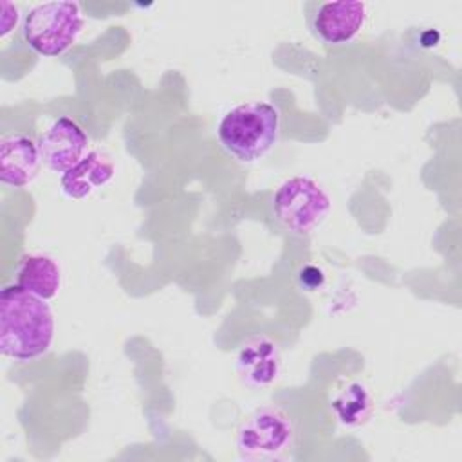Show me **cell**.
<instances>
[{
  "label": "cell",
  "instance_id": "1",
  "mask_svg": "<svg viewBox=\"0 0 462 462\" xmlns=\"http://www.w3.org/2000/svg\"><path fill=\"white\" fill-rule=\"evenodd\" d=\"M54 337V316L47 303L18 283L0 292V354L31 361L45 354Z\"/></svg>",
  "mask_w": 462,
  "mask_h": 462
},
{
  "label": "cell",
  "instance_id": "2",
  "mask_svg": "<svg viewBox=\"0 0 462 462\" xmlns=\"http://www.w3.org/2000/svg\"><path fill=\"white\" fill-rule=\"evenodd\" d=\"M222 148L240 162L267 155L280 135V112L267 101L244 103L229 112L217 128Z\"/></svg>",
  "mask_w": 462,
  "mask_h": 462
},
{
  "label": "cell",
  "instance_id": "3",
  "mask_svg": "<svg viewBox=\"0 0 462 462\" xmlns=\"http://www.w3.org/2000/svg\"><path fill=\"white\" fill-rule=\"evenodd\" d=\"M81 27L83 16L76 2H43L29 9L22 34L36 54L54 58L72 47Z\"/></svg>",
  "mask_w": 462,
  "mask_h": 462
},
{
  "label": "cell",
  "instance_id": "4",
  "mask_svg": "<svg viewBox=\"0 0 462 462\" xmlns=\"http://www.w3.org/2000/svg\"><path fill=\"white\" fill-rule=\"evenodd\" d=\"M273 209L283 227L305 235L325 220L330 211V197L314 179L296 175L278 186Z\"/></svg>",
  "mask_w": 462,
  "mask_h": 462
},
{
  "label": "cell",
  "instance_id": "5",
  "mask_svg": "<svg viewBox=\"0 0 462 462\" xmlns=\"http://www.w3.org/2000/svg\"><path fill=\"white\" fill-rule=\"evenodd\" d=\"M294 440V424L287 411L267 404L254 410L238 428L236 446L244 458L269 460L282 457Z\"/></svg>",
  "mask_w": 462,
  "mask_h": 462
},
{
  "label": "cell",
  "instance_id": "6",
  "mask_svg": "<svg viewBox=\"0 0 462 462\" xmlns=\"http://www.w3.org/2000/svg\"><path fill=\"white\" fill-rule=\"evenodd\" d=\"M305 18L310 34L327 45H343L352 42L366 20L363 2H309Z\"/></svg>",
  "mask_w": 462,
  "mask_h": 462
},
{
  "label": "cell",
  "instance_id": "7",
  "mask_svg": "<svg viewBox=\"0 0 462 462\" xmlns=\"http://www.w3.org/2000/svg\"><path fill=\"white\" fill-rule=\"evenodd\" d=\"M88 137L83 128L70 117L63 116L40 135V153L47 168L65 173L87 155Z\"/></svg>",
  "mask_w": 462,
  "mask_h": 462
},
{
  "label": "cell",
  "instance_id": "8",
  "mask_svg": "<svg viewBox=\"0 0 462 462\" xmlns=\"http://www.w3.org/2000/svg\"><path fill=\"white\" fill-rule=\"evenodd\" d=\"M42 153L38 144L23 134L4 135L0 141V180L13 188H23L38 175Z\"/></svg>",
  "mask_w": 462,
  "mask_h": 462
},
{
  "label": "cell",
  "instance_id": "9",
  "mask_svg": "<svg viewBox=\"0 0 462 462\" xmlns=\"http://www.w3.org/2000/svg\"><path fill=\"white\" fill-rule=\"evenodd\" d=\"M280 365L278 346L267 337H253L247 341L236 359L240 377L251 386L273 383L280 374Z\"/></svg>",
  "mask_w": 462,
  "mask_h": 462
},
{
  "label": "cell",
  "instance_id": "10",
  "mask_svg": "<svg viewBox=\"0 0 462 462\" xmlns=\"http://www.w3.org/2000/svg\"><path fill=\"white\" fill-rule=\"evenodd\" d=\"M114 177V162L99 150L87 155L61 175V189L70 199H85L96 188L105 186Z\"/></svg>",
  "mask_w": 462,
  "mask_h": 462
},
{
  "label": "cell",
  "instance_id": "11",
  "mask_svg": "<svg viewBox=\"0 0 462 462\" xmlns=\"http://www.w3.org/2000/svg\"><path fill=\"white\" fill-rule=\"evenodd\" d=\"M16 283L42 300H51L60 291L61 269L47 254H25L16 269Z\"/></svg>",
  "mask_w": 462,
  "mask_h": 462
},
{
  "label": "cell",
  "instance_id": "12",
  "mask_svg": "<svg viewBox=\"0 0 462 462\" xmlns=\"http://www.w3.org/2000/svg\"><path fill=\"white\" fill-rule=\"evenodd\" d=\"M330 406L343 426L356 428L368 420L374 402L363 384L352 383L332 401Z\"/></svg>",
  "mask_w": 462,
  "mask_h": 462
},
{
  "label": "cell",
  "instance_id": "13",
  "mask_svg": "<svg viewBox=\"0 0 462 462\" xmlns=\"http://www.w3.org/2000/svg\"><path fill=\"white\" fill-rule=\"evenodd\" d=\"M300 283L307 289V291H314L323 283V273L314 267V265H307L300 271Z\"/></svg>",
  "mask_w": 462,
  "mask_h": 462
},
{
  "label": "cell",
  "instance_id": "14",
  "mask_svg": "<svg viewBox=\"0 0 462 462\" xmlns=\"http://www.w3.org/2000/svg\"><path fill=\"white\" fill-rule=\"evenodd\" d=\"M16 20H18V9L9 2H2V31H0V34L5 36L16 25Z\"/></svg>",
  "mask_w": 462,
  "mask_h": 462
}]
</instances>
